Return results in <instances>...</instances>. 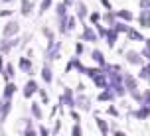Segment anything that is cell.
Here are the masks:
<instances>
[{"instance_id":"1","label":"cell","mask_w":150,"mask_h":136,"mask_svg":"<svg viewBox=\"0 0 150 136\" xmlns=\"http://www.w3.org/2000/svg\"><path fill=\"white\" fill-rule=\"evenodd\" d=\"M14 32H18V24H8V28L6 30H4V34H6V36H10V34H14Z\"/></svg>"},{"instance_id":"2","label":"cell","mask_w":150,"mask_h":136,"mask_svg":"<svg viewBox=\"0 0 150 136\" xmlns=\"http://www.w3.org/2000/svg\"><path fill=\"white\" fill-rule=\"evenodd\" d=\"M36 89H38V87H36V83H34V81H30V83H28V87H26V95L30 97V95H32V93H34Z\"/></svg>"},{"instance_id":"3","label":"cell","mask_w":150,"mask_h":136,"mask_svg":"<svg viewBox=\"0 0 150 136\" xmlns=\"http://www.w3.org/2000/svg\"><path fill=\"white\" fill-rule=\"evenodd\" d=\"M22 8H24V10H22L24 14H28V12H30V2H26V0H24V4H22Z\"/></svg>"},{"instance_id":"4","label":"cell","mask_w":150,"mask_h":136,"mask_svg":"<svg viewBox=\"0 0 150 136\" xmlns=\"http://www.w3.org/2000/svg\"><path fill=\"white\" fill-rule=\"evenodd\" d=\"M44 79H45V81H52V73H50V69H44Z\"/></svg>"},{"instance_id":"5","label":"cell","mask_w":150,"mask_h":136,"mask_svg":"<svg viewBox=\"0 0 150 136\" xmlns=\"http://www.w3.org/2000/svg\"><path fill=\"white\" fill-rule=\"evenodd\" d=\"M99 126H101V130H103V132H107V126H105V122H103V120H99Z\"/></svg>"}]
</instances>
